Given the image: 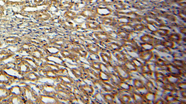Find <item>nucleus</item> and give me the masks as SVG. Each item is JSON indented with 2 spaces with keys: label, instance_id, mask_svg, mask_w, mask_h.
Wrapping results in <instances>:
<instances>
[{
  "label": "nucleus",
  "instance_id": "nucleus-7",
  "mask_svg": "<svg viewBox=\"0 0 186 104\" xmlns=\"http://www.w3.org/2000/svg\"><path fill=\"white\" fill-rule=\"evenodd\" d=\"M112 6H113L116 10H118V11H122V10H125L127 9V7H128L127 4L124 3L121 1H116Z\"/></svg>",
  "mask_w": 186,
  "mask_h": 104
},
{
  "label": "nucleus",
  "instance_id": "nucleus-2",
  "mask_svg": "<svg viewBox=\"0 0 186 104\" xmlns=\"http://www.w3.org/2000/svg\"><path fill=\"white\" fill-rule=\"evenodd\" d=\"M100 22L106 26H114L117 24L116 19L109 16L100 17Z\"/></svg>",
  "mask_w": 186,
  "mask_h": 104
},
{
  "label": "nucleus",
  "instance_id": "nucleus-8",
  "mask_svg": "<svg viewBox=\"0 0 186 104\" xmlns=\"http://www.w3.org/2000/svg\"><path fill=\"white\" fill-rule=\"evenodd\" d=\"M168 38L173 42L179 43L181 41L182 36L181 34L174 33L169 35L168 36Z\"/></svg>",
  "mask_w": 186,
  "mask_h": 104
},
{
  "label": "nucleus",
  "instance_id": "nucleus-11",
  "mask_svg": "<svg viewBox=\"0 0 186 104\" xmlns=\"http://www.w3.org/2000/svg\"><path fill=\"white\" fill-rule=\"evenodd\" d=\"M116 1V0H98L97 3L100 6L109 7L113 6V4Z\"/></svg>",
  "mask_w": 186,
  "mask_h": 104
},
{
  "label": "nucleus",
  "instance_id": "nucleus-16",
  "mask_svg": "<svg viewBox=\"0 0 186 104\" xmlns=\"http://www.w3.org/2000/svg\"><path fill=\"white\" fill-rule=\"evenodd\" d=\"M141 46L146 50H152L154 48V44H152L143 43L141 44Z\"/></svg>",
  "mask_w": 186,
  "mask_h": 104
},
{
  "label": "nucleus",
  "instance_id": "nucleus-15",
  "mask_svg": "<svg viewBox=\"0 0 186 104\" xmlns=\"http://www.w3.org/2000/svg\"><path fill=\"white\" fill-rule=\"evenodd\" d=\"M169 32H170V31H169V30L159 28L157 29V30L156 31H154L153 33L157 34L160 36H167L169 34Z\"/></svg>",
  "mask_w": 186,
  "mask_h": 104
},
{
  "label": "nucleus",
  "instance_id": "nucleus-21",
  "mask_svg": "<svg viewBox=\"0 0 186 104\" xmlns=\"http://www.w3.org/2000/svg\"><path fill=\"white\" fill-rule=\"evenodd\" d=\"M106 99H108V101H113V98H112V96L110 95H107V98H106Z\"/></svg>",
  "mask_w": 186,
  "mask_h": 104
},
{
  "label": "nucleus",
  "instance_id": "nucleus-23",
  "mask_svg": "<svg viewBox=\"0 0 186 104\" xmlns=\"http://www.w3.org/2000/svg\"><path fill=\"white\" fill-rule=\"evenodd\" d=\"M83 1L86 2H90L93 1V0H83Z\"/></svg>",
  "mask_w": 186,
  "mask_h": 104
},
{
  "label": "nucleus",
  "instance_id": "nucleus-1",
  "mask_svg": "<svg viewBox=\"0 0 186 104\" xmlns=\"http://www.w3.org/2000/svg\"><path fill=\"white\" fill-rule=\"evenodd\" d=\"M95 10L97 15L101 17L110 15L113 13V9L108 7L99 6L95 8Z\"/></svg>",
  "mask_w": 186,
  "mask_h": 104
},
{
  "label": "nucleus",
  "instance_id": "nucleus-18",
  "mask_svg": "<svg viewBox=\"0 0 186 104\" xmlns=\"http://www.w3.org/2000/svg\"><path fill=\"white\" fill-rule=\"evenodd\" d=\"M101 56L105 62L108 61L110 59V56L108 53L103 52V53H102Z\"/></svg>",
  "mask_w": 186,
  "mask_h": 104
},
{
  "label": "nucleus",
  "instance_id": "nucleus-22",
  "mask_svg": "<svg viewBox=\"0 0 186 104\" xmlns=\"http://www.w3.org/2000/svg\"><path fill=\"white\" fill-rule=\"evenodd\" d=\"M44 1V0H34V2H35V3H38V4L43 2Z\"/></svg>",
  "mask_w": 186,
  "mask_h": 104
},
{
  "label": "nucleus",
  "instance_id": "nucleus-12",
  "mask_svg": "<svg viewBox=\"0 0 186 104\" xmlns=\"http://www.w3.org/2000/svg\"><path fill=\"white\" fill-rule=\"evenodd\" d=\"M141 58L144 60H150L153 57V54L151 50H146L143 51L141 53Z\"/></svg>",
  "mask_w": 186,
  "mask_h": 104
},
{
  "label": "nucleus",
  "instance_id": "nucleus-13",
  "mask_svg": "<svg viewBox=\"0 0 186 104\" xmlns=\"http://www.w3.org/2000/svg\"><path fill=\"white\" fill-rule=\"evenodd\" d=\"M131 23L133 26L135 31H143L146 29V25L141 23H136L135 24H134L133 22Z\"/></svg>",
  "mask_w": 186,
  "mask_h": 104
},
{
  "label": "nucleus",
  "instance_id": "nucleus-20",
  "mask_svg": "<svg viewBox=\"0 0 186 104\" xmlns=\"http://www.w3.org/2000/svg\"><path fill=\"white\" fill-rule=\"evenodd\" d=\"M130 99V98L129 97V96H124L123 97H122V101H123L125 103L129 102Z\"/></svg>",
  "mask_w": 186,
  "mask_h": 104
},
{
  "label": "nucleus",
  "instance_id": "nucleus-6",
  "mask_svg": "<svg viewBox=\"0 0 186 104\" xmlns=\"http://www.w3.org/2000/svg\"><path fill=\"white\" fill-rule=\"evenodd\" d=\"M82 15L84 17H86L88 19H93V18H95L97 15L96 11L95 10H93L91 9H85L82 13Z\"/></svg>",
  "mask_w": 186,
  "mask_h": 104
},
{
  "label": "nucleus",
  "instance_id": "nucleus-10",
  "mask_svg": "<svg viewBox=\"0 0 186 104\" xmlns=\"http://www.w3.org/2000/svg\"><path fill=\"white\" fill-rule=\"evenodd\" d=\"M87 27L90 29L98 30L102 29L101 26L98 23L94 21L88 22L86 24Z\"/></svg>",
  "mask_w": 186,
  "mask_h": 104
},
{
  "label": "nucleus",
  "instance_id": "nucleus-17",
  "mask_svg": "<svg viewBox=\"0 0 186 104\" xmlns=\"http://www.w3.org/2000/svg\"><path fill=\"white\" fill-rule=\"evenodd\" d=\"M88 49L92 52L95 53H97L99 51V49L96 45L95 44H90L88 46Z\"/></svg>",
  "mask_w": 186,
  "mask_h": 104
},
{
  "label": "nucleus",
  "instance_id": "nucleus-4",
  "mask_svg": "<svg viewBox=\"0 0 186 104\" xmlns=\"http://www.w3.org/2000/svg\"><path fill=\"white\" fill-rule=\"evenodd\" d=\"M140 39L143 43L152 44H154L157 41H156V38L150 35L146 34L142 36Z\"/></svg>",
  "mask_w": 186,
  "mask_h": 104
},
{
  "label": "nucleus",
  "instance_id": "nucleus-3",
  "mask_svg": "<svg viewBox=\"0 0 186 104\" xmlns=\"http://www.w3.org/2000/svg\"><path fill=\"white\" fill-rule=\"evenodd\" d=\"M95 36L99 41L102 42H108L110 41V37L108 32L99 31L95 33Z\"/></svg>",
  "mask_w": 186,
  "mask_h": 104
},
{
  "label": "nucleus",
  "instance_id": "nucleus-19",
  "mask_svg": "<svg viewBox=\"0 0 186 104\" xmlns=\"http://www.w3.org/2000/svg\"><path fill=\"white\" fill-rule=\"evenodd\" d=\"M179 17L182 19V20L185 21L186 20V13L185 12H183V11H179L178 13Z\"/></svg>",
  "mask_w": 186,
  "mask_h": 104
},
{
  "label": "nucleus",
  "instance_id": "nucleus-9",
  "mask_svg": "<svg viewBox=\"0 0 186 104\" xmlns=\"http://www.w3.org/2000/svg\"><path fill=\"white\" fill-rule=\"evenodd\" d=\"M117 34L119 38H121L122 40L130 39L131 36L130 34L122 30H120L119 31H117Z\"/></svg>",
  "mask_w": 186,
  "mask_h": 104
},
{
  "label": "nucleus",
  "instance_id": "nucleus-5",
  "mask_svg": "<svg viewBox=\"0 0 186 104\" xmlns=\"http://www.w3.org/2000/svg\"><path fill=\"white\" fill-rule=\"evenodd\" d=\"M108 42L107 44L108 48L111 50L112 51L116 52V51H120L122 49V46L117 43L110 42V41Z\"/></svg>",
  "mask_w": 186,
  "mask_h": 104
},
{
  "label": "nucleus",
  "instance_id": "nucleus-14",
  "mask_svg": "<svg viewBox=\"0 0 186 104\" xmlns=\"http://www.w3.org/2000/svg\"><path fill=\"white\" fill-rule=\"evenodd\" d=\"M160 45L166 47L167 48H173L174 45H175V44L169 39H168V40H166V41H161V43H160Z\"/></svg>",
  "mask_w": 186,
  "mask_h": 104
}]
</instances>
